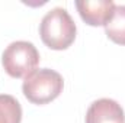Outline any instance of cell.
<instances>
[{"instance_id":"7","label":"cell","mask_w":125,"mask_h":123,"mask_svg":"<svg viewBox=\"0 0 125 123\" xmlns=\"http://www.w3.org/2000/svg\"><path fill=\"white\" fill-rule=\"evenodd\" d=\"M21 103L10 94H0V123H21Z\"/></svg>"},{"instance_id":"2","label":"cell","mask_w":125,"mask_h":123,"mask_svg":"<svg viewBox=\"0 0 125 123\" xmlns=\"http://www.w3.org/2000/svg\"><path fill=\"white\" fill-rule=\"evenodd\" d=\"M62 87L64 80L60 72L50 68H39L25 78L22 91L33 104H47L61 94Z\"/></svg>"},{"instance_id":"4","label":"cell","mask_w":125,"mask_h":123,"mask_svg":"<svg viewBox=\"0 0 125 123\" xmlns=\"http://www.w3.org/2000/svg\"><path fill=\"white\" fill-rule=\"evenodd\" d=\"M112 0H77L76 7L80 18L90 26H105L115 10Z\"/></svg>"},{"instance_id":"5","label":"cell","mask_w":125,"mask_h":123,"mask_svg":"<svg viewBox=\"0 0 125 123\" xmlns=\"http://www.w3.org/2000/svg\"><path fill=\"white\" fill-rule=\"evenodd\" d=\"M86 123H125L124 110L112 98H99L89 106Z\"/></svg>"},{"instance_id":"6","label":"cell","mask_w":125,"mask_h":123,"mask_svg":"<svg viewBox=\"0 0 125 123\" xmlns=\"http://www.w3.org/2000/svg\"><path fill=\"white\" fill-rule=\"evenodd\" d=\"M105 32L112 42L125 45V4L115 6L111 20L105 25Z\"/></svg>"},{"instance_id":"1","label":"cell","mask_w":125,"mask_h":123,"mask_svg":"<svg viewBox=\"0 0 125 123\" xmlns=\"http://www.w3.org/2000/svg\"><path fill=\"white\" fill-rule=\"evenodd\" d=\"M76 32L77 28L74 20L62 7L51 9L42 18L39 25V35L42 42L54 51L67 49L74 42Z\"/></svg>"},{"instance_id":"3","label":"cell","mask_w":125,"mask_h":123,"mask_svg":"<svg viewBox=\"0 0 125 123\" xmlns=\"http://www.w3.org/2000/svg\"><path fill=\"white\" fill-rule=\"evenodd\" d=\"M4 71L13 78H26L39 64V52L28 41L12 42L1 55Z\"/></svg>"}]
</instances>
